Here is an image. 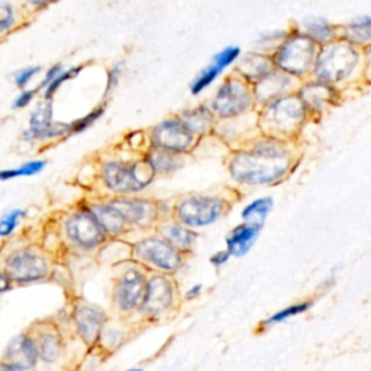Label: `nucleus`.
I'll return each instance as SVG.
<instances>
[{"label": "nucleus", "mask_w": 371, "mask_h": 371, "mask_svg": "<svg viewBox=\"0 0 371 371\" xmlns=\"http://www.w3.org/2000/svg\"><path fill=\"white\" fill-rule=\"evenodd\" d=\"M289 164L290 157L282 146L264 141L251 151L237 154L230 160L229 171L238 183L264 186L283 178Z\"/></svg>", "instance_id": "1"}, {"label": "nucleus", "mask_w": 371, "mask_h": 371, "mask_svg": "<svg viewBox=\"0 0 371 371\" xmlns=\"http://www.w3.org/2000/svg\"><path fill=\"white\" fill-rule=\"evenodd\" d=\"M154 170L146 163L131 166L109 161L103 166V181L106 188L115 193H136L146 189L153 181Z\"/></svg>", "instance_id": "2"}, {"label": "nucleus", "mask_w": 371, "mask_h": 371, "mask_svg": "<svg viewBox=\"0 0 371 371\" xmlns=\"http://www.w3.org/2000/svg\"><path fill=\"white\" fill-rule=\"evenodd\" d=\"M4 270L14 285H31L46 278L50 264L46 258L32 248H18L4 258Z\"/></svg>", "instance_id": "3"}, {"label": "nucleus", "mask_w": 371, "mask_h": 371, "mask_svg": "<svg viewBox=\"0 0 371 371\" xmlns=\"http://www.w3.org/2000/svg\"><path fill=\"white\" fill-rule=\"evenodd\" d=\"M315 59V42L303 34L292 35L274 56L275 66L290 74H305Z\"/></svg>", "instance_id": "4"}, {"label": "nucleus", "mask_w": 371, "mask_h": 371, "mask_svg": "<svg viewBox=\"0 0 371 371\" xmlns=\"http://www.w3.org/2000/svg\"><path fill=\"white\" fill-rule=\"evenodd\" d=\"M358 54L348 44H335L323 50L316 63V76L327 83L340 81L357 66Z\"/></svg>", "instance_id": "5"}, {"label": "nucleus", "mask_w": 371, "mask_h": 371, "mask_svg": "<svg viewBox=\"0 0 371 371\" xmlns=\"http://www.w3.org/2000/svg\"><path fill=\"white\" fill-rule=\"evenodd\" d=\"M225 212V205L218 198L190 196L183 199L177 208V219L188 228H203L215 223Z\"/></svg>", "instance_id": "6"}, {"label": "nucleus", "mask_w": 371, "mask_h": 371, "mask_svg": "<svg viewBox=\"0 0 371 371\" xmlns=\"http://www.w3.org/2000/svg\"><path fill=\"white\" fill-rule=\"evenodd\" d=\"M64 229L67 238L81 250L96 248L106 238V232L102 229L91 210H81L68 216Z\"/></svg>", "instance_id": "7"}, {"label": "nucleus", "mask_w": 371, "mask_h": 371, "mask_svg": "<svg viewBox=\"0 0 371 371\" xmlns=\"http://www.w3.org/2000/svg\"><path fill=\"white\" fill-rule=\"evenodd\" d=\"M54 109L53 103L49 101L44 105L36 106L31 113L29 126L24 132V141H46V139H56L70 133V123L54 122Z\"/></svg>", "instance_id": "8"}, {"label": "nucleus", "mask_w": 371, "mask_h": 371, "mask_svg": "<svg viewBox=\"0 0 371 371\" xmlns=\"http://www.w3.org/2000/svg\"><path fill=\"white\" fill-rule=\"evenodd\" d=\"M135 254L141 261L161 271L173 273L181 265L180 251H177L163 238L153 237L139 241L135 247Z\"/></svg>", "instance_id": "9"}, {"label": "nucleus", "mask_w": 371, "mask_h": 371, "mask_svg": "<svg viewBox=\"0 0 371 371\" xmlns=\"http://www.w3.org/2000/svg\"><path fill=\"white\" fill-rule=\"evenodd\" d=\"M251 105V95L238 80H226L213 101L215 112L222 118H232L245 112Z\"/></svg>", "instance_id": "10"}, {"label": "nucleus", "mask_w": 371, "mask_h": 371, "mask_svg": "<svg viewBox=\"0 0 371 371\" xmlns=\"http://www.w3.org/2000/svg\"><path fill=\"white\" fill-rule=\"evenodd\" d=\"M146 288H147V280L141 271L136 268L126 270L119 277V280L116 283L115 303L123 312L141 308L146 296Z\"/></svg>", "instance_id": "11"}, {"label": "nucleus", "mask_w": 371, "mask_h": 371, "mask_svg": "<svg viewBox=\"0 0 371 371\" xmlns=\"http://www.w3.org/2000/svg\"><path fill=\"white\" fill-rule=\"evenodd\" d=\"M153 144L156 148L167 153H184L193 144V133L181 121H166L153 131Z\"/></svg>", "instance_id": "12"}, {"label": "nucleus", "mask_w": 371, "mask_h": 371, "mask_svg": "<svg viewBox=\"0 0 371 371\" xmlns=\"http://www.w3.org/2000/svg\"><path fill=\"white\" fill-rule=\"evenodd\" d=\"M305 105L296 99H280L271 103L265 111V122L270 129L278 132H290L303 118Z\"/></svg>", "instance_id": "13"}, {"label": "nucleus", "mask_w": 371, "mask_h": 371, "mask_svg": "<svg viewBox=\"0 0 371 371\" xmlns=\"http://www.w3.org/2000/svg\"><path fill=\"white\" fill-rule=\"evenodd\" d=\"M174 300V288L167 277L153 275L147 280L146 296L141 308L150 315L157 316L167 310Z\"/></svg>", "instance_id": "14"}, {"label": "nucleus", "mask_w": 371, "mask_h": 371, "mask_svg": "<svg viewBox=\"0 0 371 371\" xmlns=\"http://www.w3.org/2000/svg\"><path fill=\"white\" fill-rule=\"evenodd\" d=\"M2 360L25 371L32 370L39 360L34 335L31 332H22L12 338L5 348Z\"/></svg>", "instance_id": "15"}, {"label": "nucleus", "mask_w": 371, "mask_h": 371, "mask_svg": "<svg viewBox=\"0 0 371 371\" xmlns=\"http://www.w3.org/2000/svg\"><path fill=\"white\" fill-rule=\"evenodd\" d=\"M105 313L91 306H78L74 310V325L78 337L88 345L99 341L103 327H105Z\"/></svg>", "instance_id": "16"}, {"label": "nucleus", "mask_w": 371, "mask_h": 371, "mask_svg": "<svg viewBox=\"0 0 371 371\" xmlns=\"http://www.w3.org/2000/svg\"><path fill=\"white\" fill-rule=\"evenodd\" d=\"M112 205L119 210L125 222L146 226L150 223L156 215V210L150 202L135 200V199H119L112 202Z\"/></svg>", "instance_id": "17"}, {"label": "nucleus", "mask_w": 371, "mask_h": 371, "mask_svg": "<svg viewBox=\"0 0 371 371\" xmlns=\"http://www.w3.org/2000/svg\"><path fill=\"white\" fill-rule=\"evenodd\" d=\"M260 229L261 226L251 225L247 222L232 229L226 238V247L229 255H234V257L245 255L251 250L253 244L255 243Z\"/></svg>", "instance_id": "18"}, {"label": "nucleus", "mask_w": 371, "mask_h": 371, "mask_svg": "<svg viewBox=\"0 0 371 371\" xmlns=\"http://www.w3.org/2000/svg\"><path fill=\"white\" fill-rule=\"evenodd\" d=\"M161 234H163V240H166L177 251L190 250L198 238V235L193 230H190V228L180 223L164 225L161 228Z\"/></svg>", "instance_id": "19"}, {"label": "nucleus", "mask_w": 371, "mask_h": 371, "mask_svg": "<svg viewBox=\"0 0 371 371\" xmlns=\"http://www.w3.org/2000/svg\"><path fill=\"white\" fill-rule=\"evenodd\" d=\"M38 357L45 362H54L61 354V338L54 330H42L34 335Z\"/></svg>", "instance_id": "20"}, {"label": "nucleus", "mask_w": 371, "mask_h": 371, "mask_svg": "<svg viewBox=\"0 0 371 371\" xmlns=\"http://www.w3.org/2000/svg\"><path fill=\"white\" fill-rule=\"evenodd\" d=\"M91 213L95 215L96 220L99 222L102 229L108 232V234H119L126 225L125 219L112 203L98 205L91 209Z\"/></svg>", "instance_id": "21"}, {"label": "nucleus", "mask_w": 371, "mask_h": 371, "mask_svg": "<svg viewBox=\"0 0 371 371\" xmlns=\"http://www.w3.org/2000/svg\"><path fill=\"white\" fill-rule=\"evenodd\" d=\"M271 208H273V199L271 198L255 199L248 206H245V209L243 210V219L247 223L257 225V226L263 228V223L267 219Z\"/></svg>", "instance_id": "22"}, {"label": "nucleus", "mask_w": 371, "mask_h": 371, "mask_svg": "<svg viewBox=\"0 0 371 371\" xmlns=\"http://www.w3.org/2000/svg\"><path fill=\"white\" fill-rule=\"evenodd\" d=\"M278 74H265V77L263 80H260L255 86V96L260 99L261 96H264V99L261 101H265L270 99L271 96H275V95H280V93L286 88L288 86V80L285 78L283 81H278Z\"/></svg>", "instance_id": "23"}, {"label": "nucleus", "mask_w": 371, "mask_h": 371, "mask_svg": "<svg viewBox=\"0 0 371 371\" xmlns=\"http://www.w3.org/2000/svg\"><path fill=\"white\" fill-rule=\"evenodd\" d=\"M181 123L192 133H202L208 131L210 125V113L205 108H199L183 115Z\"/></svg>", "instance_id": "24"}, {"label": "nucleus", "mask_w": 371, "mask_h": 371, "mask_svg": "<svg viewBox=\"0 0 371 371\" xmlns=\"http://www.w3.org/2000/svg\"><path fill=\"white\" fill-rule=\"evenodd\" d=\"M305 28H306V35L312 41L317 42H328L330 39L334 38V28L323 19L319 18H310L305 21Z\"/></svg>", "instance_id": "25"}, {"label": "nucleus", "mask_w": 371, "mask_h": 371, "mask_svg": "<svg viewBox=\"0 0 371 371\" xmlns=\"http://www.w3.org/2000/svg\"><path fill=\"white\" fill-rule=\"evenodd\" d=\"M45 166H46V163L44 160H32L16 168L2 170L0 171V180L8 181V180H14L16 177H31V176L41 173L45 168Z\"/></svg>", "instance_id": "26"}, {"label": "nucleus", "mask_w": 371, "mask_h": 371, "mask_svg": "<svg viewBox=\"0 0 371 371\" xmlns=\"http://www.w3.org/2000/svg\"><path fill=\"white\" fill-rule=\"evenodd\" d=\"M147 163L151 166L154 173L156 171L170 173V171H174L180 166V160L173 153H167V151H163L158 148L153 156H150Z\"/></svg>", "instance_id": "27"}, {"label": "nucleus", "mask_w": 371, "mask_h": 371, "mask_svg": "<svg viewBox=\"0 0 371 371\" xmlns=\"http://www.w3.org/2000/svg\"><path fill=\"white\" fill-rule=\"evenodd\" d=\"M26 212L24 209H11L0 218V238H8L21 225Z\"/></svg>", "instance_id": "28"}, {"label": "nucleus", "mask_w": 371, "mask_h": 371, "mask_svg": "<svg viewBox=\"0 0 371 371\" xmlns=\"http://www.w3.org/2000/svg\"><path fill=\"white\" fill-rule=\"evenodd\" d=\"M222 73L223 71L213 63L210 66L205 67L192 83V95H195V96L199 95V93H202L206 87H209Z\"/></svg>", "instance_id": "29"}, {"label": "nucleus", "mask_w": 371, "mask_h": 371, "mask_svg": "<svg viewBox=\"0 0 371 371\" xmlns=\"http://www.w3.org/2000/svg\"><path fill=\"white\" fill-rule=\"evenodd\" d=\"M243 73H245L247 78H258L270 73L268 60L263 56H253L248 60L243 61Z\"/></svg>", "instance_id": "30"}, {"label": "nucleus", "mask_w": 371, "mask_h": 371, "mask_svg": "<svg viewBox=\"0 0 371 371\" xmlns=\"http://www.w3.org/2000/svg\"><path fill=\"white\" fill-rule=\"evenodd\" d=\"M370 26H371V19L367 15L351 22L348 25V35H350L351 41H354L357 44H362V42L368 41L370 39Z\"/></svg>", "instance_id": "31"}, {"label": "nucleus", "mask_w": 371, "mask_h": 371, "mask_svg": "<svg viewBox=\"0 0 371 371\" xmlns=\"http://www.w3.org/2000/svg\"><path fill=\"white\" fill-rule=\"evenodd\" d=\"M83 70V67L81 66H78V67H73V68H70V70H63L49 86L45 87V93H44V98L46 99V101H51L53 98H54V95L57 93V90L64 84V83H67L68 80H71V78H74L80 71Z\"/></svg>", "instance_id": "32"}, {"label": "nucleus", "mask_w": 371, "mask_h": 371, "mask_svg": "<svg viewBox=\"0 0 371 371\" xmlns=\"http://www.w3.org/2000/svg\"><path fill=\"white\" fill-rule=\"evenodd\" d=\"M309 308H310L309 302H303V303L288 306V308L282 309L280 312H277L273 316H270L265 320V325H274V323H278V322H285V320H288V319H290L293 316H298V315L306 312Z\"/></svg>", "instance_id": "33"}, {"label": "nucleus", "mask_w": 371, "mask_h": 371, "mask_svg": "<svg viewBox=\"0 0 371 371\" xmlns=\"http://www.w3.org/2000/svg\"><path fill=\"white\" fill-rule=\"evenodd\" d=\"M240 56H241L240 46H226L225 50H222L220 53H218L213 57L212 63L223 71L226 67H229L230 64H234L240 59Z\"/></svg>", "instance_id": "34"}, {"label": "nucleus", "mask_w": 371, "mask_h": 371, "mask_svg": "<svg viewBox=\"0 0 371 371\" xmlns=\"http://www.w3.org/2000/svg\"><path fill=\"white\" fill-rule=\"evenodd\" d=\"M103 112H105L103 108H98L95 111H91L90 113H87L86 116L77 119L76 122L70 123V133H78V132L86 131L87 128H90L93 123H95L103 115Z\"/></svg>", "instance_id": "35"}, {"label": "nucleus", "mask_w": 371, "mask_h": 371, "mask_svg": "<svg viewBox=\"0 0 371 371\" xmlns=\"http://www.w3.org/2000/svg\"><path fill=\"white\" fill-rule=\"evenodd\" d=\"M15 24V11L8 2H0V34L11 29Z\"/></svg>", "instance_id": "36"}, {"label": "nucleus", "mask_w": 371, "mask_h": 371, "mask_svg": "<svg viewBox=\"0 0 371 371\" xmlns=\"http://www.w3.org/2000/svg\"><path fill=\"white\" fill-rule=\"evenodd\" d=\"M41 71V67H26V68H22L19 71H16L14 74V81H15V86L19 87V88H24L25 86L29 84V81L36 76L39 74Z\"/></svg>", "instance_id": "37"}, {"label": "nucleus", "mask_w": 371, "mask_h": 371, "mask_svg": "<svg viewBox=\"0 0 371 371\" xmlns=\"http://www.w3.org/2000/svg\"><path fill=\"white\" fill-rule=\"evenodd\" d=\"M35 91L36 90H24L22 93H19L18 98L14 101L12 108L14 109H24V108H26L34 101Z\"/></svg>", "instance_id": "38"}, {"label": "nucleus", "mask_w": 371, "mask_h": 371, "mask_svg": "<svg viewBox=\"0 0 371 371\" xmlns=\"http://www.w3.org/2000/svg\"><path fill=\"white\" fill-rule=\"evenodd\" d=\"M63 71V66L61 64H56V66H53L49 71H46V74H45V77H44V80H42V83L39 84V88H45L46 86H49L60 73Z\"/></svg>", "instance_id": "39"}, {"label": "nucleus", "mask_w": 371, "mask_h": 371, "mask_svg": "<svg viewBox=\"0 0 371 371\" xmlns=\"http://www.w3.org/2000/svg\"><path fill=\"white\" fill-rule=\"evenodd\" d=\"M122 73V64H116L111 71H109V76H108V86H106V93H109L116 84H118V80H119V76Z\"/></svg>", "instance_id": "40"}, {"label": "nucleus", "mask_w": 371, "mask_h": 371, "mask_svg": "<svg viewBox=\"0 0 371 371\" xmlns=\"http://www.w3.org/2000/svg\"><path fill=\"white\" fill-rule=\"evenodd\" d=\"M14 286V282L11 280V277L6 274L4 268H0V296L8 293Z\"/></svg>", "instance_id": "41"}, {"label": "nucleus", "mask_w": 371, "mask_h": 371, "mask_svg": "<svg viewBox=\"0 0 371 371\" xmlns=\"http://www.w3.org/2000/svg\"><path fill=\"white\" fill-rule=\"evenodd\" d=\"M229 253L228 251H218V253H215L212 257H210V264L212 265H215V267H220V265H223L228 260H229Z\"/></svg>", "instance_id": "42"}, {"label": "nucleus", "mask_w": 371, "mask_h": 371, "mask_svg": "<svg viewBox=\"0 0 371 371\" xmlns=\"http://www.w3.org/2000/svg\"><path fill=\"white\" fill-rule=\"evenodd\" d=\"M0 371H25V370H22L5 360H0Z\"/></svg>", "instance_id": "43"}, {"label": "nucleus", "mask_w": 371, "mask_h": 371, "mask_svg": "<svg viewBox=\"0 0 371 371\" xmlns=\"http://www.w3.org/2000/svg\"><path fill=\"white\" fill-rule=\"evenodd\" d=\"M202 292V285H195L189 292H188V299H196Z\"/></svg>", "instance_id": "44"}, {"label": "nucleus", "mask_w": 371, "mask_h": 371, "mask_svg": "<svg viewBox=\"0 0 371 371\" xmlns=\"http://www.w3.org/2000/svg\"><path fill=\"white\" fill-rule=\"evenodd\" d=\"M28 2H29L32 6H35V8H44V6H46V5L51 4V2H56V0H28Z\"/></svg>", "instance_id": "45"}, {"label": "nucleus", "mask_w": 371, "mask_h": 371, "mask_svg": "<svg viewBox=\"0 0 371 371\" xmlns=\"http://www.w3.org/2000/svg\"><path fill=\"white\" fill-rule=\"evenodd\" d=\"M126 371H144L143 368H129V370H126Z\"/></svg>", "instance_id": "46"}, {"label": "nucleus", "mask_w": 371, "mask_h": 371, "mask_svg": "<svg viewBox=\"0 0 371 371\" xmlns=\"http://www.w3.org/2000/svg\"><path fill=\"white\" fill-rule=\"evenodd\" d=\"M0 181H2V180H0Z\"/></svg>", "instance_id": "47"}]
</instances>
